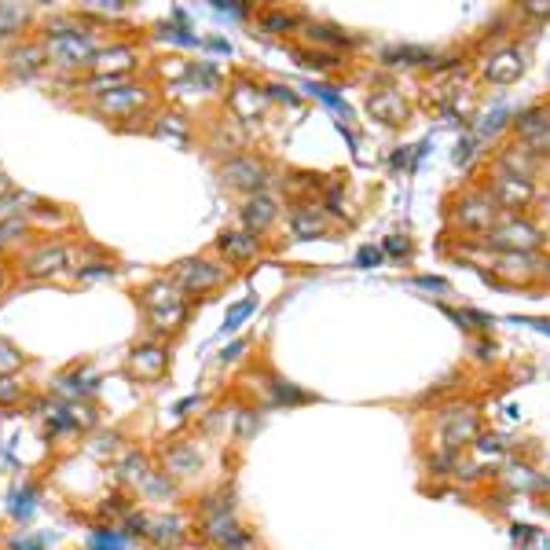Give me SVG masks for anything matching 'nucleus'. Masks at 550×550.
Returning a JSON list of instances; mask_svg holds the SVG:
<instances>
[{
  "mask_svg": "<svg viewBox=\"0 0 550 550\" xmlns=\"http://www.w3.org/2000/svg\"><path fill=\"white\" fill-rule=\"evenodd\" d=\"M41 44H44V59L52 70H92L100 59V52L107 48L100 30L88 26L81 15H55L44 23V34H41Z\"/></svg>",
  "mask_w": 550,
  "mask_h": 550,
  "instance_id": "1",
  "label": "nucleus"
},
{
  "mask_svg": "<svg viewBox=\"0 0 550 550\" xmlns=\"http://www.w3.org/2000/svg\"><path fill=\"white\" fill-rule=\"evenodd\" d=\"M136 305L143 309L147 327H151V334H158V338L176 334L183 323H188V316H192L188 294H183V290L169 280V275H158V280L143 283V287L136 290Z\"/></svg>",
  "mask_w": 550,
  "mask_h": 550,
  "instance_id": "2",
  "label": "nucleus"
},
{
  "mask_svg": "<svg viewBox=\"0 0 550 550\" xmlns=\"http://www.w3.org/2000/svg\"><path fill=\"white\" fill-rule=\"evenodd\" d=\"M66 268H70V246L63 239H52V235H44V239H37V242H30L15 253V271L30 283L55 280V275H63Z\"/></svg>",
  "mask_w": 550,
  "mask_h": 550,
  "instance_id": "3",
  "label": "nucleus"
},
{
  "mask_svg": "<svg viewBox=\"0 0 550 550\" xmlns=\"http://www.w3.org/2000/svg\"><path fill=\"white\" fill-rule=\"evenodd\" d=\"M169 280L188 298H202V294L221 290L231 280V268L224 260H210V257H180L169 268Z\"/></svg>",
  "mask_w": 550,
  "mask_h": 550,
  "instance_id": "4",
  "label": "nucleus"
},
{
  "mask_svg": "<svg viewBox=\"0 0 550 550\" xmlns=\"http://www.w3.org/2000/svg\"><path fill=\"white\" fill-rule=\"evenodd\" d=\"M447 213H451V224H455L458 231H467V235H474V239H485V235L496 228V221L503 217L499 206H496V199L488 195V188H467L463 195L451 202Z\"/></svg>",
  "mask_w": 550,
  "mask_h": 550,
  "instance_id": "5",
  "label": "nucleus"
},
{
  "mask_svg": "<svg viewBox=\"0 0 550 550\" xmlns=\"http://www.w3.org/2000/svg\"><path fill=\"white\" fill-rule=\"evenodd\" d=\"M433 433H437V451H451L458 455L463 447H470L481 437V418L474 404H451L433 418Z\"/></svg>",
  "mask_w": 550,
  "mask_h": 550,
  "instance_id": "6",
  "label": "nucleus"
},
{
  "mask_svg": "<svg viewBox=\"0 0 550 550\" xmlns=\"http://www.w3.org/2000/svg\"><path fill=\"white\" fill-rule=\"evenodd\" d=\"M481 242L496 253H539L546 242V231L532 217H499L496 228Z\"/></svg>",
  "mask_w": 550,
  "mask_h": 550,
  "instance_id": "7",
  "label": "nucleus"
},
{
  "mask_svg": "<svg viewBox=\"0 0 550 550\" xmlns=\"http://www.w3.org/2000/svg\"><path fill=\"white\" fill-rule=\"evenodd\" d=\"M221 183L228 192H239V195H264L268 183H271V165L260 158V154H231L228 162H221L217 169Z\"/></svg>",
  "mask_w": 550,
  "mask_h": 550,
  "instance_id": "8",
  "label": "nucleus"
},
{
  "mask_svg": "<svg viewBox=\"0 0 550 550\" xmlns=\"http://www.w3.org/2000/svg\"><path fill=\"white\" fill-rule=\"evenodd\" d=\"M488 195L496 199L499 213H506V217H528V210L539 202V183L492 169V176H488Z\"/></svg>",
  "mask_w": 550,
  "mask_h": 550,
  "instance_id": "9",
  "label": "nucleus"
},
{
  "mask_svg": "<svg viewBox=\"0 0 550 550\" xmlns=\"http://www.w3.org/2000/svg\"><path fill=\"white\" fill-rule=\"evenodd\" d=\"M199 539L213 550H253V532L239 521V514H210L199 517Z\"/></svg>",
  "mask_w": 550,
  "mask_h": 550,
  "instance_id": "10",
  "label": "nucleus"
},
{
  "mask_svg": "<svg viewBox=\"0 0 550 550\" xmlns=\"http://www.w3.org/2000/svg\"><path fill=\"white\" fill-rule=\"evenodd\" d=\"M147 107H151V92L143 84H133V81L107 92V96L92 100V111H96L100 118H107V122H136L140 111H147Z\"/></svg>",
  "mask_w": 550,
  "mask_h": 550,
  "instance_id": "11",
  "label": "nucleus"
},
{
  "mask_svg": "<svg viewBox=\"0 0 550 550\" xmlns=\"http://www.w3.org/2000/svg\"><path fill=\"white\" fill-rule=\"evenodd\" d=\"M169 371V349L158 341H140L125 356V375L136 382H162Z\"/></svg>",
  "mask_w": 550,
  "mask_h": 550,
  "instance_id": "12",
  "label": "nucleus"
},
{
  "mask_svg": "<svg viewBox=\"0 0 550 550\" xmlns=\"http://www.w3.org/2000/svg\"><path fill=\"white\" fill-rule=\"evenodd\" d=\"M268 103H271V100H268L264 84L250 81L246 74H239V77L231 81V92H228V111H231V118H235L239 125L257 122V118L264 114V107H268Z\"/></svg>",
  "mask_w": 550,
  "mask_h": 550,
  "instance_id": "13",
  "label": "nucleus"
},
{
  "mask_svg": "<svg viewBox=\"0 0 550 550\" xmlns=\"http://www.w3.org/2000/svg\"><path fill=\"white\" fill-rule=\"evenodd\" d=\"M287 231L294 242H312V239H327L330 235V221L323 213L319 202H309V199H298L287 213Z\"/></svg>",
  "mask_w": 550,
  "mask_h": 550,
  "instance_id": "14",
  "label": "nucleus"
},
{
  "mask_svg": "<svg viewBox=\"0 0 550 550\" xmlns=\"http://www.w3.org/2000/svg\"><path fill=\"white\" fill-rule=\"evenodd\" d=\"M543 165H546V158L535 154V151H532L528 143H521V140L503 143V147L496 151V162H492V169L510 172V176H521V180H539Z\"/></svg>",
  "mask_w": 550,
  "mask_h": 550,
  "instance_id": "15",
  "label": "nucleus"
},
{
  "mask_svg": "<svg viewBox=\"0 0 550 550\" xmlns=\"http://www.w3.org/2000/svg\"><path fill=\"white\" fill-rule=\"evenodd\" d=\"M217 253H221V260H224L228 268L250 264V260H257V257L264 253V239H257V235L246 231V228H224V231L217 235Z\"/></svg>",
  "mask_w": 550,
  "mask_h": 550,
  "instance_id": "16",
  "label": "nucleus"
},
{
  "mask_svg": "<svg viewBox=\"0 0 550 550\" xmlns=\"http://www.w3.org/2000/svg\"><path fill=\"white\" fill-rule=\"evenodd\" d=\"M44 66H48V59H44V44H41V37L15 41V44L8 48V55H5V74H8V77H15V81H30V77H37Z\"/></svg>",
  "mask_w": 550,
  "mask_h": 550,
  "instance_id": "17",
  "label": "nucleus"
},
{
  "mask_svg": "<svg viewBox=\"0 0 550 550\" xmlns=\"http://www.w3.org/2000/svg\"><path fill=\"white\" fill-rule=\"evenodd\" d=\"M275 224H280V202H275L268 192H264V195H250V199H242L239 228H246V231H253L257 239H264Z\"/></svg>",
  "mask_w": 550,
  "mask_h": 550,
  "instance_id": "18",
  "label": "nucleus"
},
{
  "mask_svg": "<svg viewBox=\"0 0 550 550\" xmlns=\"http://www.w3.org/2000/svg\"><path fill=\"white\" fill-rule=\"evenodd\" d=\"M202 470V451L188 440H165L162 447V474L169 477H192Z\"/></svg>",
  "mask_w": 550,
  "mask_h": 550,
  "instance_id": "19",
  "label": "nucleus"
},
{
  "mask_svg": "<svg viewBox=\"0 0 550 550\" xmlns=\"http://www.w3.org/2000/svg\"><path fill=\"white\" fill-rule=\"evenodd\" d=\"M525 74V52L517 44H503L485 59V81L492 84H514Z\"/></svg>",
  "mask_w": 550,
  "mask_h": 550,
  "instance_id": "20",
  "label": "nucleus"
},
{
  "mask_svg": "<svg viewBox=\"0 0 550 550\" xmlns=\"http://www.w3.org/2000/svg\"><path fill=\"white\" fill-rule=\"evenodd\" d=\"M367 114H371L375 122H382V125H404L411 107L397 88H375L371 96H367Z\"/></svg>",
  "mask_w": 550,
  "mask_h": 550,
  "instance_id": "21",
  "label": "nucleus"
},
{
  "mask_svg": "<svg viewBox=\"0 0 550 550\" xmlns=\"http://www.w3.org/2000/svg\"><path fill=\"white\" fill-rule=\"evenodd\" d=\"M539 268H543L539 253H499L492 264V271L503 275V283H532L539 280Z\"/></svg>",
  "mask_w": 550,
  "mask_h": 550,
  "instance_id": "22",
  "label": "nucleus"
},
{
  "mask_svg": "<svg viewBox=\"0 0 550 550\" xmlns=\"http://www.w3.org/2000/svg\"><path fill=\"white\" fill-rule=\"evenodd\" d=\"M264 375H268V386H264V400L271 404V408H298V404H312V393H305L301 386H294V382H287V378H280L271 371V367H264Z\"/></svg>",
  "mask_w": 550,
  "mask_h": 550,
  "instance_id": "23",
  "label": "nucleus"
},
{
  "mask_svg": "<svg viewBox=\"0 0 550 550\" xmlns=\"http://www.w3.org/2000/svg\"><path fill=\"white\" fill-rule=\"evenodd\" d=\"M382 63L386 66H429V70L444 66L433 48H415V44H389V48H382Z\"/></svg>",
  "mask_w": 550,
  "mask_h": 550,
  "instance_id": "24",
  "label": "nucleus"
},
{
  "mask_svg": "<svg viewBox=\"0 0 550 550\" xmlns=\"http://www.w3.org/2000/svg\"><path fill=\"white\" fill-rule=\"evenodd\" d=\"M183 539H188V525H183L180 517H151V528H147V543L158 546V550H169V546H180Z\"/></svg>",
  "mask_w": 550,
  "mask_h": 550,
  "instance_id": "25",
  "label": "nucleus"
},
{
  "mask_svg": "<svg viewBox=\"0 0 550 550\" xmlns=\"http://www.w3.org/2000/svg\"><path fill=\"white\" fill-rule=\"evenodd\" d=\"M510 129H514V140H521V143L535 140L543 129H550V107L535 103V107L517 111V114H514V122H510Z\"/></svg>",
  "mask_w": 550,
  "mask_h": 550,
  "instance_id": "26",
  "label": "nucleus"
},
{
  "mask_svg": "<svg viewBox=\"0 0 550 550\" xmlns=\"http://www.w3.org/2000/svg\"><path fill=\"white\" fill-rule=\"evenodd\" d=\"M301 34H305V41L319 44L323 52H341V48H352V44H356V37H349L345 30H338V26H330V23H301Z\"/></svg>",
  "mask_w": 550,
  "mask_h": 550,
  "instance_id": "27",
  "label": "nucleus"
},
{
  "mask_svg": "<svg viewBox=\"0 0 550 550\" xmlns=\"http://www.w3.org/2000/svg\"><path fill=\"white\" fill-rule=\"evenodd\" d=\"M136 66V48L133 44H114V48H103L100 59H96V74H133Z\"/></svg>",
  "mask_w": 550,
  "mask_h": 550,
  "instance_id": "28",
  "label": "nucleus"
},
{
  "mask_svg": "<svg viewBox=\"0 0 550 550\" xmlns=\"http://www.w3.org/2000/svg\"><path fill=\"white\" fill-rule=\"evenodd\" d=\"M257 30H264V34H294V30H301V15H294V12H287V8H264V12H257Z\"/></svg>",
  "mask_w": 550,
  "mask_h": 550,
  "instance_id": "29",
  "label": "nucleus"
},
{
  "mask_svg": "<svg viewBox=\"0 0 550 550\" xmlns=\"http://www.w3.org/2000/svg\"><path fill=\"white\" fill-rule=\"evenodd\" d=\"M118 474H122V481H125V485H136V488L143 492V488H147V481H151L158 470L151 467V458H147V455H140V451H129V455L122 458Z\"/></svg>",
  "mask_w": 550,
  "mask_h": 550,
  "instance_id": "30",
  "label": "nucleus"
},
{
  "mask_svg": "<svg viewBox=\"0 0 550 550\" xmlns=\"http://www.w3.org/2000/svg\"><path fill=\"white\" fill-rule=\"evenodd\" d=\"M37 499H41V485H37V481L19 485V488L12 492V499H8V514H12V521H30V517H34V510H37Z\"/></svg>",
  "mask_w": 550,
  "mask_h": 550,
  "instance_id": "31",
  "label": "nucleus"
},
{
  "mask_svg": "<svg viewBox=\"0 0 550 550\" xmlns=\"http://www.w3.org/2000/svg\"><path fill=\"white\" fill-rule=\"evenodd\" d=\"M30 239V221L26 217H0V253H15Z\"/></svg>",
  "mask_w": 550,
  "mask_h": 550,
  "instance_id": "32",
  "label": "nucleus"
},
{
  "mask_svg": "<svg viewBox=\"0 0 550 550\" xmlns=\"http://www.w3.org/2000/svg\"><path fill=\"white\" fill-rule=\"evenodd\" d=\"M151 133H154L158 140H172V143H188V140H192V122H183L180 114H165V118H158V122L151 125Z\"/></svg>",
  "mask_w": 550,
  "mask_h": 550,
  "instance_id": "33",
  "label": "nucleus"
},
{
  "mask_svg": "<svg viewBox=\"0 0 550 550\" xmlns=\"http://www.w3.org/2000/svg\"><path fill=\"white\" fill-rule=\"evenodd\" d=\"M30 26V8L23 5H0V37H19Z\"/></svg>",
  "mask_w": 550,
  "mask_h": 550,
  "instance_id": "34",
  "label": "nucleus"
},
{
  "mask_svg": "<svg viewBox=\"0 0 550 550\" xmlns=\"http://www.w3.org/2000/svg\"><path fill=\"white\" fill-rule=\"evenodd\" d=\"M88 550H129V535L118 525H100L88 535Z\"/></svg>",
  "mask_w": 550,
  "mask_h": 550,
  "instance_id": "35",
  "label": "nucleus"
},
{
  "mask_svg": "<svg viewBox=\"0 0 550 550\" xmlns=\"http://www.w3.org/2000/svg\"><path fill=\"white\" fill-rule=\"evenodd\" d=\"M294 59L309 70H334L341 66V55L338 52H323V48H294Z\"/></svg>",
  "mask_w": 550,
  "mask_h": 550,
  "instance_id": "36",
  "label": "nucleus"
},
{
  "mask_svg": "<svg viewBox=\"0 0 550 550\" xmlns=\"http://www.w3.org/2000/svg\"><path fill=\"white\" fill-rule=\"evenodd\" d=\"M23 363H26L23 349L15 341H8V338H0V378H5V375H19Z\"/></svg>",
  "mask_w": 550,
  "mask_h": 550,
  "instance_id": "37",
  "label": "nucleus"
},
{
  "mask_svg": "<svg viewBox=\"0 0 550 550\" xmlns=\"http://www.w3.org/2000/svg\"><path fill=\"white\" fill-rule=\"evenodd\" d=\"M118 268H114V260H84V264H77L74 268V280L77 283H92V280H111Z\"/></svg>",
  "mask_w": 550,
  "mask_h": 550,
  "instance_id": "38",
  "label": "nucleus"
},
{
  "mask_svg": "<svg viewBox=\"0 0 550 550\" xmlns=\"http://www.w3.org/2000/svg\"><path fill=\"white\" fill-rule=\"evenodd\" d=\"M305 92H312V96H316V100H323V103H327L330 111H338V114L345 118V122H341V129L349 125V118H352V111H349V103H345V100L338 96V92H334L330 84H305Z\"/></svg>",
  "mask_w": 550,
  "mask_h": 550,
  "instance_id": "39",
  "label": "nucleus"
},
{
  "mask_svg": "<svg viewBox=\"0 0 550 550\" xmlns=\"http://www.w3.org/2000/svg\"><path fill=\"white\" fill-rule=\"evenodd\" d=\"M257 305H260L257 298H246V301L231 305V309H228V316H224V327H221V330H224V334H235V330H239V327L257 312Z\"/></svg>",
  "mask_w": 550,
  "mask_h": 550,
  "instance_id": "40",
  "label": "nucleus"
},
{
  "mask_svg": "<svg viewBox=\"0 0 550 550\" xmlns=\"http://www.w3.org/2000/svg\"><path fill=\"white\" fill-rule=\"evenodd\" d=\"M26 400V386L19 382V375H5L0 378V408H15Z\"/></svg>",
  "mask_w": 550,
  "mask_h": 550,
  "instance_id": "41",
  "label": "nucleus"
},
{
  "mask_svg": "<svg viewBox=\"0 0 550 550\" xmlns=\"http://www.w3.org/2000/svg\"><path fill=\"white\" fill-rule=\"evenodd\" d=\"M264 92H268V100H280V103H290V107H298L301 100H298V92L290 88V84H280V81H268L264 84Z\"/></svg>",
  "mask_w": 550,
  "mask_h": 550,
  "instance_id": "42",
  "label": "nucleus"
},
{
  "mask_svg": "<svg viewBox=\"0 0 550 550\" xmlns=\"http://www.w3.org/2000/svg\"><path fill=\"white\" fill-rule=\"evenodd\" d=\"M517 12H521V19H532V23L550 19V5H546V0H528V5H521Z\"/></svg>",
  "mask_w": 550,
  "mask_h": 550,
  "instance_id": "43",
  "label": "nucleus"
},
{
  "mask_svg": "<svg viewBox=\"0 0 550 550\" xmlns=\"http://www.w3.org/2000/svg\"><path fill=\"white\" fill-rule=\"evenodd\" d=\"M382 246H359V253H356V268H375V264H382Z\"/></svg>",
  "mask_w": 550,
  "mask_h": 550,
  "instance_id": "44",
  "label": "nucleus"
},
{
  "mask_svg": "<svg viewBox=\"0 0 550 550\" xmlns=\"http://www.w3.org/2000/svg\"><path fill=\"white\" fill-rule=\"evenodd\" d=\"M415 287H422V290H429V294H451V283H447V280H437V275H418Z\"/></svg>",
  "mask_w": 550,
  "mask_h": 550,
  "instance_id": "45",
  "label": "nucleus"
},
{
  "mask_svg": "<svg viewBox=\"0 0 550 550\" xmlns=\"http://www.w3.org/2000/svg\"><path fill=\"white\" fill-rule=\"evenodd\" d=\"M246 349H250V341H246V338H235L231 345H224V349H221V363H235Z\"/></svg>",
  "mask_w": 550,
  "mask_h": 550,
  "instance_id": "46",
  "label": "nucleus"
},
{
  "mask_svg": "<svg viewBox=\"0 0 550 550\" xmlns=\"http://www.w3.org/2000/svg\"><path fill=\"white\" fill-rule=\"evenodd\" d=\"M382 253H393V257H404V253H411V242H408L404 235H389V239H386V246H382Z\"/></svg>",
  "mask_w": 550,
  "mask_h": 550,
  "instance_id": "47",
  "label": "nucleus"
},
{
  "mask_svg": "<svg viewBox=\"0 0 550 550\" xmlns=\"http://www.w3.org/2000/svg\"><path fill=\"white\" fill-rule=\"evenodd\" d=\"M474 444H477V451H481V455H488V451H492V455H499V451H503V437H499V433H492V437H485V433H481Z\"/></svg>",
  "mask_w": 550,
  "mask_h": 550,
  "instance_id": "48",
  "label": "nucleus"
},
{
  "mask_svg": "<svg viewBox=\"0 0 550 550\" xmlns=\"http://www.w3.org/2000/svg\"><path fill=\"white\" fill-rule=\"evenodd\" d=\"M44 546H48V535H23L8 550H44Z\"/></svg>",
  "mask_w": 550,
  "mask_h": 550,
  "instance_id": "49",
  "label": "nucleus"
},
{
  "mask_svg": "<svg viewBox=\"0 0 550 550\" xmlns=\"http://www.w3.org/2000/svg\"><path fill=\"white\" fill-rule=\"evenodd\" d=\"M474 147H477V140H474V136H463V140H458V147H455V162L467 165V162L474 158Z\"/></svg>",
  "mask_w": 550,
  "mask_h": 550,
  "instance_id": "50",
  "label": "nucleus"
},
{
  "mask_svg": "<svg viewBox=\"0 0 550 550\" xmlns=\"http://www.w3.org/2000/svg\"><path fill=\"white\" fill-rule=\"evenodd\" d=\"M92 8L103 12V15H122L125 12V0H92Z\"/></svg>",
  "mask_w": 550,
  "mask_h": 550,
  "instance_id": "51",
  "label": "nucleus"
},
{
  "mask_svg": "<svg viewBox=\"0 0 550 550\" xmlns=\"http://www.w3.org/2000/svg\"><path fill=\"white\" fill-rule=\"evenodd\" d=\"M8 195H12V180H8L5 172H0V206L8 202Z\"/></svg>",
  "mask_w": 550,
  "mask_h": 550,
  "instance_id": "52",
  "label": "nucleus"
},
{
  "mask_svg": "<svg viewBox=\"0 0 550 550\" xmlns=\"http://www.w3.org/2000/svg\"><path fill=\"white\" fill-rule=\"evenodd\" d=\"M192 408H202V397H188V400H183V404L176 408V415H188Z\"/></svg>",
  "mask_w": 550,
  "mask_h": 550,
  "instance_id": "53",
  "label": "nucleus"
},
{
  "mask_svg": "<svg viewBox=\"0 0 550 550\" xmlns=\"http://www.w3.org/2000/svg\"><path fill=\"white\" fill-rule=\"evenodd\" d=\"M496 356V345H488V341H477V359H492Z\"/></svg>",
  "mask_w": 550,
  "mask_h": 550,
  "instance_id": "54",
  "label": "nucleus"
},
{
  "mask_svg": "<svg viewBox=\"0 0 550 550\" xmlns=\"http://www.w3.org/2000/svg\"><path fill=\"white\" fill-rule=\"evenodd\" d=\"M539 280L550 283V257H543V268H539Z\"/></svg>",
  "mask_w": 550,
  "mask_h": 550,
  "instance_id": "55",
  "label": "nucleus"
},
{
  "mask_svg": "<svg viewBox=\"0 0 550 550\" xmlns=\"http://www.w3.org/2000/svg\"><path fill=\"white\" fill-rule=\"evenodd\" d=\"M528 323H532V327H539L543 334H550V319H528Z\"/></svg>",
  "mask_w": 550,
  "mask_h": 550,
  "instance_id": "56",
  "label": "nucleus"
},
{
  "mask_svg": "<svg viewBox=\"0 0 550 550\" xmlns=\"http://www.w3.org/2000/svg\"><path fill=\"white\" fill-rule=\"evenodd\" d=\"M0 287H5V264H0Z\"/></svg>",
  "mask_w": 550,
  "mask_h": 550,
  "instance_id": "57",
  "label": "nucleus"
}]
</instances>
